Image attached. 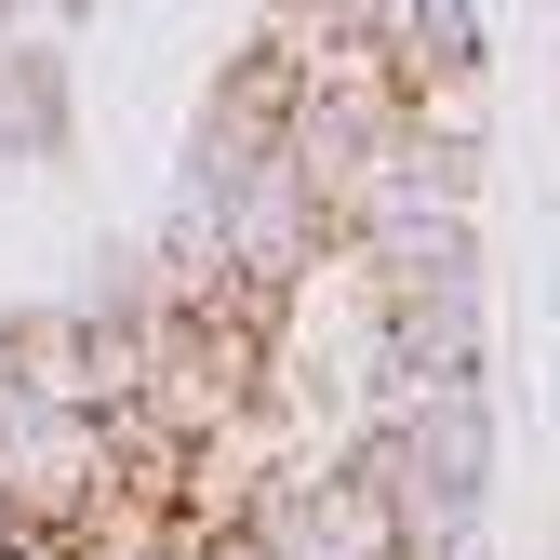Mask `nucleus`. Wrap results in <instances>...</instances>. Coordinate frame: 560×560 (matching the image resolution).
Returning <instances> with one entry per match:
<instances>
[{"label":"nucleus","instance_id":"obj_1","mask_svg":"<svg viewBox=\"0 0 560 560\" xmlns=\"http://www.w3.org/2000/svg\"><path fill=\"white\" fill-rule=\"evenodd\" d=\"M107 494H120V428L94 400H14L0 413V521L81 534Z\"/></svg>","mask_w":560,"mask_h":560},{"label":"nucleus","instance_id":"obj_2","mask_svg":"<svg viewBox=\"0 0 560 560\" xmlns=\"http://www.w3.org/2000/svg\"><path fill=\"white\" fill-rule=\"evenodd\" d=\"M54 148H67V67L0 54V161H54Z\"/></svg>","mask_w":560,"mask_h":560},{"label":"nucleus","instance_id":"obj_3","mask_svg":"<svg viewBox=\"0 0 560 560\" xmlns=\"http://www.w3.org/2000/svg\"><path fill=\"white\" fill-rule=\"evenodd\" d=\"M0 560H67L54 534H27V521H0Z\"/></svg>","mask_w":560,"mask_h":560},{"label":"nucleus","instance_id":"obj_4","mask_svg":"<svg viewBox=\"0 0 560 560\" xmlns=\"http://www.w3.org/2000/svg\"><path fill=\"white\" fill-rule=\"evenodd\" d=\"M27 400V374H14V320H0V413H14Z\"/></svg>","mask_w":560,"mask_h":560}]
</instances>
